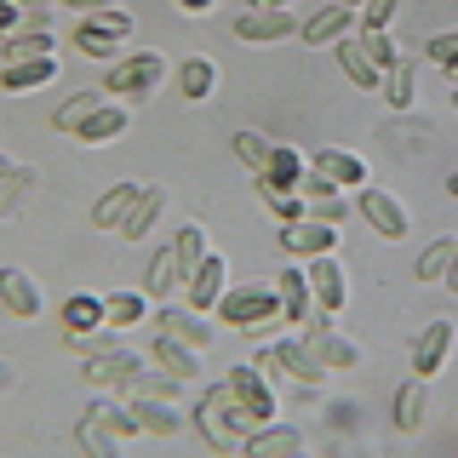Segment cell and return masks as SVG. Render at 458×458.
Returning <instances> with one entry per match:
<instances>
[{
  "label": "cell",
  "mask_w": 458,
  "mask_h": 458,
  "mask_svg": "<svg viewBox=\"0 0 458 458\" xmlns=\"http://www.w3.org/2000/svg\"><path fill=\"white\" fill-rule=\"evenodd\" d=\"M190 424H195V436L207 441L212 453H241V447H247V436L258 429L247 412H241V401H235L229 384H218V390L200 395V407L190 412Z\"/></svg>",
  "instance_id": "cell-1"
},
{
  "label": "cell",
  "mask_w": 458,
  "mask_h": 458,
  "mask_svg": "<svg viewBox=\"0 0 458 458\" xmlns=\"http://www.w3.org/2000/svg\"><path fill=\"white\" fill-rule=\"evenodd\" d=\"M212 315H218V321H229L235 333H269V327H286V321H281L276 286H229Z\"/></svg>",
  "instance_id": "cell-2"
},
{
  "label": "cell",
  "mask_w": 458,
  "mask_h": 458,
  "mask_svg": "<svg viewBox=\"0 0 458 458\" xmlns=\"http://www.w3.org/2000/svg\"><path fill=\"white\" fill-rule=\"evenodd\" d=\"M298 344H304V350H310V355H315V361H321L327 372H355V367L367 361V355H361V344H355V338H344L338 327H333V315H327V310H315L310 321H304V338H298Z\"/></svg>",
  "instance_id": "cell-3"
},
{
  "label": "cell",
  "mask_w": 458,
  "mask_h": 458,
  "mask_svg": "<svg viewBox=\"0 0 458 458\" xmlns=\"http://www.w3.org/2000/svg\"><path fill=\"white\" fill-rule=\"evenodd\" d=\"M161 86H166V57H155V52H132V57H121V64L109 69L104 92L126 98V104H149Z\"/></svg>",
  "instance_id": "cell-4"
},
{
  "label": "cell",
  "mask_w": 458,
  "mask_h": 458,
  "mask_svg": "<svg viewBox=\"0 0 458 458\" xmlns=\"http://www.w3.org/2000/svg\"><path fill=\"white\" fill-rule=\"evenodd\" d=\"M138 35V23L126 18L121 6H104V12H81V29H75V47L86 57H114L126 40Z\"/></svg>",
  "instance_id": "cell-5"
},
{
  "label": "cell",
  "mask_w": 458,
  "mask_h": 458,
  "mask_svg": "<svg viewBox=\"0 0 458 458\" xmlns=\"http://www.w3.org/2000/svg\"><path fill=\"white\" fill-rule=\"evenodd\" d=\"M258 367H264L269 378H293V384H304V390H321V384H327V367L315 361L304 344H293V338H276L269 350H258Z\"/></svg>",
  "instance_id": "cell-6"
},
{
  "label": "cell",
  "mask_w": 458,
  "mask_h": 458,
  "mask_svg": "<svg viewBox=\"0 0 458 458\" xmlns=\"http://www.w3.org/2000/svg\"><path fill=\"white\" fill-rule=\"evenodd\" d=\"M229 390H235L241 412H247L252 424H276L281 395H276V378H269V372L258 367V361H247V367H229Z\"/></svg>",
  "instance_id": "cell-7"
},
{
  "label": "cell",
  "mask_w": 458,
  "mask_h": 458,
  "mask_svg": "<svg viewBox=\"0 0 458 458\" xmlns=\"http://www.w3.org/2000/svg\"><path fill=\"white\" fill-rule=\"evenodd\" d=\"M0 304H6L12 321H40L47 315V293H40V281L23 264H0Z\"/></svg>",
  "instance_id": "cell-8"
},
{
  "label": "cell",
  "mask_w": 458,
  "mask_h": 458,
  "mask_svg": "<svg viewBox=\"0 0 458 458\" xmlns=\"http://www.w3.org/2000/svg\"><path fill=\"white\" fill-rule=\"evenodd\" d=\"M224 293H229V258L207 252V258H200V264L190 269V281H183V304L200 310V315H212Z\"/></svg>",
  "instance_id": "cell-9"
},
{
  "label": "cell",
  "mask_w": 458,
  "mask_h": 458,
  "mask_svg": "<svg viewBox=\"0 0 458 458\" xmlns=\"http://www.w3.org/2000/svg\"><path fill=\"white\" fill-rule=\"evenodd\" d=\"M298 23L304 18H293L286 6H252V12L235 18V40H247V47H276V40L298 35Z\"/></svg>",
  "instance_id": "cell-10"
},
{
  "label": "cell",
  "mask_w": 458,
  "mask_h": 458,
  "mask_svg": "<svg viewBox=\"0 0 458 458\" xmlns=\"http://www.w3.org/2000/svg\"><path fill=\"white\" fill-rule=\"evenodd\" d=\"M355 29H361V12L344 6V0H327L315 18L298 23V40H304V47H338V40L355 35Z\"/></svg>",
  "instance_id": "cell-11"
},
{
  "label": "cell",
  "mask_w": 458,
  "mask_h": 458,
  "mask_svg": "<svg viewBox=\"0 0 458 458\" xmlns=\"http://www.w3.org/2000/svg\"><path fill=\"white\" fill-rule=\"evenodd\" d=\"M304 276H310L315 310L338 315L344 304H350V281H344V264H338V252H321V258H310V264H304Z\"/></svg>",
  "instance_id": "cell-12"
},
{
  "label": "cell",
  "mask_w": 458,
  "mask_h": 458,
  "mask_svg": "<svg viewBox=\"0 0 458 458\" xmlns=\"http://www.w3.org/2000/svg\"><path fill=\"white\" fill-rule=\"evenodd\" d=\"M281 252H286V258L338 252V224H321V218H293V224H281Z\"/></svg>",
  "instance_id": "cell-13"
},
{
  "label": "cell",
  "mask_w": 458,
  "mask_h": 458,
  "mask_svg": "<svg viewBox=\"0 0 458 458\" xmlns=\"http://www.w3.org/2000/svg\"><path fill=\"white\" fill-rule=\"evenodd\" d=\"M355 207H361V218L378 229L384 241H407V235H412V218H407V207H401L395 195H384V190H372V183H367Z\"/></svg>",
  "instance_id": "cell-14"
},
{
  "label": "cell",
  "mask_w": 458,
  "mask_h": 458,
  "mask_svg": "<svg viewBox=\"0 0 458 458\" xmlns=\"http://www.w3.org/2000/svg\"><path fill=\"white\" fill-rule=\"evenodd\" d=\"M453 338H458V333H453V321H429L424 333L412 338V372H419L424 384L436 378L441 367H447V355H453Z\"/></svg>",
  "instance_id": "cell-15"
},
{
  "label": "cell",
  "mask_w": 458,
  "mask_h": 458,
  "mask_svg": "<svg viewBox=\"0 0 458 458\" xmlns=\"http://www.w3.org/2000/svg\"><path fill=\"white\" fill-rule=\"evenodd\" d=\"M310 172H321L327 183H338V190H367L372 183V172L361 155H350V149H315L310 155Z\"/></svg>",
  "instance_id": "cell-16"
},
{
  "label": "cell",
  "mask_w": 458,
  "mask_h": 458,
  "mask_svg": "<svg viewBox=\"0 0 458 458\" xmlns=\"http://www.w3.org/2000/svg\"><path fill=\"white\" fill-rule=\"evenodd\" d=\"M114 390H121L126 401H178L183 384H178V378H166V372H161V367H149V361H132V367H126V378L114 384Z\"/></svg>",
  "instance_id": "cell-17"
},
{
  "label": "cell",
  "mask_w": 458,
  "mask_h": 458,
  "mask_svg": "<svg viewBox=\"0 0 458 458\" xmlns=\"http://www.w3.org/2000/svg\"><path fill=\"white\" fill-rule=\"evenodd\" d=\"M149 361L161 367L166 378H178V384H195V378H200V350H195V344L166 338V333H155V344H149Z\"/></svg>",
  "instance_id": "cell-18"
},
{
  "label": "cell",
  "mask_w": 458,
  "mask_h": 458,
  "mask_svg": "<svg viewBox=\"0 0 458 458\" xmlns=\"http://www.w3.org/2000/svg\"><path fill=\"white\" fill-rule=\"evenodd\" d=\"M304 447H310V441H304L298 424H258L241 453H252V458H298Z\"/></svg>",
  "instance_id": "cell-19"
},
{
  "label": "cell",
  "mask_w": 458,
  "mask_h": 458,
  "mask_svg": "<svg viewBox=\"0 0 458 458\" xmlns=\"http://www.w3.org/2000/svg\"><path fill=\"white\" fill-rule=\"evenodd\" d=\"M57 81V52L52 57H23V64H0V92L23 98V92H40V86Z\"/></svg>",
  "instance_id": "cell-20"
},
{
  "label": "cell",
  "mask_w": 458,
  "mask_h": 458,
  "mask_svg": "<svg viewBox=\"0 0 458 458\" xmlns=\"http://www.w3.org/2000/svg\"><path fill=\"white\" fill-rule=\"evenodd\" d=\"M126 121H132V109H126V104H109V98H104V104H98V109L81 121L75 143H86V149H104V143H114V138L126 132Z\"/></svg>",
  "instance_id": "cell-21"
},
{
  "label": "cell",
  "mask_w": 458,
  "mask_h": 458,
  "mask_svg": "<svg viewBox=\"0 0 458 458\" xmlns=\"http://www.w3.org/2000/svg\"><path fill=\"white\" fill-rule=\"evenodd\" d=\"M276 298H281V321H310L315 315V293H310V276L298 264L276 269Z\"/></svg>",
  "instance_id": "cell-22"
},
{
  "label": "cell",
  "mask_w": 458,
  "mask_h": 458,
  "mask_svg": "<svg viewBox=\"0 0 458 458\" xmlns=\"http://www.w3.org/2000/svg\"><path fill=\"white\" fill-rule=\"evenodd\" d=\"M155 321H161V333H166V338H178V344H195V350H207V344L218 338V327H212L200 310H190V304H183V310H161Z\"/></svg>",
  "instance_id": "cell-23"
},
{
  "label": "cell",
  "mask_w": 458,
  "mask_h": 458,
  "mask_svg": "<svg viewBox=\"0 0 458 458\" xmlns=\"http://www.w3.org/2000/svg\"><path fill=\"white\" fill-rule=\"evenodd\" d=\"M161 212H166V190H161V183H143V195L132 200V212L121 218V229H114V235H126V241H143L155 224H161Z\"/></svg>",
  "instance_id": "cell-24"
},
{
  "label": "cell",
  "mask_w": 458,
  "mask_h": 458,
  "mask_svg": "<svg viewBox=\"0 0 458 458\" xmlns=\"http://www.w3.org/2000/svg\"><path fill=\"white\" fill-rule=\"evenodd\" d=\"M378 92L390 98V109H395V114H412V104H419V64H412V57H395V64L384 69Z\"/></svg>",
  "instance_id": "cell-25"
},
{
  "label": "cell",
  "mask_w": 458,
  "mask_h": 458,
  "mask_svg": "<svg viewBox=\"0 0 458 458\" xmlns=\"http://www.w3.org/2000/svg\"><path fill=\"white\" fill-rule=\"evenodd\" d=\"M143 195V183L138 178H121V183H109L104 195H98V207H92V229H121V218L132 212V200Z\"/></svg>",
  "instance_id": "cell-26"
},
{
  "label": "cell",
  "mask_w": 458,
  "mask_h": 458,
  "mask_svg": "<svg viewBox=\"0 0 458 458\" xmlns=\"http://www.w3.org/2000/svg\"><path fill=\"white\" fill-rule=\"evenodd\" d=\"M104 321L114 327V333H126V327H138V321H155V315H149V293H143V286L109 293L104 298Z\"/></svg>",
  "instance_id": "cell-27"
},
{
  "label": "cell",
  "mask_w": 458,
  "mask_h": 458,
  "mask_svg": "<svg viewBox=\"0 0 458 458\" xmlns=\"http://www.w3.org/2000/svg\"><path fill=\"white\" fill-rule=\"evenodd\" d=\"M424 412H429V390H424L419 372H412V378L395 390V429H401V436H419V429H424Z\"/></svg>",
  "instance_id": "cell-28"
},
{
  "label": "cell",
  "mask_w": 458,
  "mask_h": 458,
  "mask_svg": "<svg viewBox=\"0 0 458 458\" xmlns=\"http://www.w3.org/2000/svg\"><path fill=\"white\" fill-rule=\"evenodd\" d=\"M138 419H143V436H161V441H178L183 429H190V419L178 412V401H132Z\"/></svg>",
  "instance_id": "cell-29"
},
{
  "label": "cell",
  "mask_w": 458,
  "mask_h": 458,
  "mask_svg": "<svg viewBox=\"0 0 458 458\" xmlns=\"http://www.w3.org/2000/svg\"><path fill=\"white\" fill-rule=\"evenodd\" d=\"M384 143H390L395 155H424L429 149V121H419V114H395V121H384V132H378Z\"/></svg>",
  "instance_id": "cell-30"
},
{
  "label": "cell",
  "mask_w": 458,
  "mask_h": 458,
  "mask_svg": "<svg viewBox=\"0 0 458 458\" xmlns=\"http://www.w3.org/2000/svg\"><path fill=\"white\" fill-rule=\"evenodd\" d=\"M40 172L35 166H18V161H0V218H12V212L23 207L29 195H35Z\"/></svg>",
  "instance_id": "cell-31"
},
{
  "label": "cell",
  "mask_w": 458,
  "mask_h": 458,
  "mask_svg": "<svg viewBox=\"0 0 458 458\" xmlns=\"http://www.w3.org/2000/svg\"><path fill=\"white\" fill-rule=\"evenodd\" d=\"M333 52H338V69H344V75H350L355 86H361V92H378L384 69H378V64H372V57L361 52V40H355V35H344V40H338Z\"/></svg>",
  "instance_id": "cell-32"
},
{
  "label": "cell",
  "mask_w": 458,
  "mask_h": 458,
  "mask_svg": "<svg viewBox=\"0 0 458 458\" xmlns=\"http://www.w3.org/2000/svg\"><path fill=\"white\" fill-rule=\"evenodd\" d=\"M138 355H126V350H98V355H86V367H81V378H86V390H104V384H121L126 378V367H132Z\"/></svg>",
  "instance_id": "cell-33"
},
{
  "label": "cell",
  "mask_w": 458,
  "mask_h": 458,
  "mask_svg": "<svg viewBox=\"0 0 458 458\" xmlns=\"http://www.w3.org/2000/svg\"><path fill=\"white\" fill-rule=\"evenodd\" d=\"M52 29H18L0 40V64H23V57H52Z\"/></svg>",
  "instance_id": "cell-34"
},
{
  "label": "cell",
  "mask_w": 458,
  "mask_h": 458,
  "mask_svg": "<svg viewBox=\"0 0 458 458\" xmlns=\"http://www.w3.org/2000/svg\"><path fill=\"white\" fill-rule=\"evenodd\" d=\"M212 86H218V69H212V57H183V69H178V92L190 98V104H207Z\"/></svg>",
  "instance_id": "cell-35"
},
{
  "label": "cell",
  "mask_w": 458,
  "mask_h": 458,
  "mask_svg": "<svg viewBox=\"0 0 458 458\" xmlns=\"http://www.w3.org/2000/svg\"><path fill=\"white\" fill-rule=\"evenodd\" d=\"M98 327H109L104 321V298H92V293L64 298V333H98Z\"/></svg>",
  "instance_id": "cell-36"
},
{
  "label": "cell",
  "mask_w": 458,
  "mask_h": 458,
  "mask_svg": "<svg viewBox=\"0 0 458 458\" xmlns=\"http://www.w3.org/2000/svg\"><path fill=\"white\" fill-rule=\"evenodd\" d=\"M183 286V276H178V258H172V247H161L149 258V269H143V293L149 298H172Z\"/></svg>",
  "instance_id": "cell-37"
},
{
  "label": "cell",
  "mask_w": 458,
  "mask_h": 458,
  "mask_svg": "<svg viewBox=\"0 0 458 458\" xmlns=\"http://www.w3.org/2000/svg\"><path fill=\"white\" fill-rule=\"evenodd\" d=\"M86 412H92L98 424H109V429H114V436H121V441L143 436V419H138V407H121V401H104V395H98V401H92V407H86Z\"/></svg>",
  "instance_id": "cell-38"
},
{
  "label": "cell",
  "mask_w": 458,
  "mask_h": 458,
  "mask_svg": "<svg viewBox=\"0 0 458 458\" xmlns=\"http://www.w3.org/2000/svg\"><path fill=\"white\" fill-rule=\"evenodd\" d=\"M98 104H104V86H98V92H92V86H86V92H75V98H69V104H57L52 126H57V132H64V138H75V132H81V121H86V114H92Z\"/></svg>",
  "instance_id": "cell-39"
},
{
  "label": "cell",
  "mask_w": 458,
  "mask_h": 458,
  "mask_svg": "<svg viewBox=\"0 0 458 458\" xmlns=\"http://www.w3.org/2000/svg\"><path fill=\"white\" fill-rule=\"evenodd\" d=\"M258 200H264V207L276 212L281 224H293V218H310V200L298 195V190H276L269 178H258Z\"/></svg>",
  "instance_id": "cell-40"
},
{
  "label": "cell",
  "mask_w": 458,
  "mask_h": 458,
  "mask_svg": "<svg viewBox=\"0 0 458 458\" xmlns=\"http://www.w3.org/2000/svg\"><path fill=\"white\" fill-rule=\"evenodd\" d=\"M229 149H235V161H241V166H247L252 178H258V172L269 166V149H276V138H264V132H252V126H247V132H235V138H229Z\"/></svg>",
  "instance_id": "cell-41"
},
{
  "label": "cell",
  "mask_w": 458,
  "mask_h": 458,
  "mask_svg": "<svg viewBox=\"0 0 458 458\" xmlns=\"http://www.w3.org/2000/svg\"><path fill=\"white\" fill-rule=\"evenodd\" d=\"M75 441H81V453H92V458H114V453H121V436H114L109 424H98L92 412L75 424Z\"/></svg>",
  "instance_id": "cell-42"
},
{
  "label": "cell",
  "mask_w": 458,
  "mask_h": 458,
  "mask_svg": "<svg viewBox=\"0 0 458 458\" xmlns=\"http://www.w3.org/2000/svg\"><path fill=\"white\" fill-rule=\"evenodd\" d=\"M172 258H178V276L190 281V269L200 264V258H207V229H200V224H183V229H178V241H172Z\"/></svg>",
  "instance_id": "cell-43"
},
{
  "label": "cell",
  "mask_w": 458,
  "mask_h": 458,
  "mask_svg": "<svg viewBox=\"0 0 458 458\" xmlns=\"http://www.w3.org/2000/svg\"><path fill=\"white\" fill-rule=\"evenodd\" d=\"M355 40H361V52H367L378 69H390L395 57H407V52L395 47V35H390V29H355Z\"/></svg>",
  "instance_id": "cell-44"
},
{
  "label": "cell",
  "mask_w": 458,
  "mask_h": 458,
  "mask_svg": "<svg viewBox=\"0 0 458 458\" xmlns=\"http://www.w3.org/2000/svg\"><path fill=\"white\" fill-rule=\"evenodd\" d=\"M453 247H458V241H429V247H424V258H419V281H447Z\"/></svg>",
  "instance_id": "cell-45"
},
{
  "label": "cell",
  "mask_w": 458,
  "mask_h": 458,
  "mask_svg": "<svg viewBox=\"0 0 458 458\" xmlns=\"http://www.w3.org/2000/svg\"><path fill=\"white\" fill-rule=\"evenodd\" d=\"M429 57H436V64L458 81V35H436V40H429Z\"/></svg>",
  "instance_id": "cell-46"
},
{
  "label": "cell",
  "mask_w": 458,
  "mask_h": 458,
  "mask_svg": "<svg viewBox=\"0 0 458 458\" xmlns=\"http://www.w3.org/2000/svg\"><path fill=\"white\" fill-rule=\"evenodd\" d=\"M395 6H401V0H367V6H361V29H390Z\"/></svg>",
  "instance_id": "cell-47"
},
{
  "label": "cell",
  "mask_w": 458,
  "mask_h": 458,
  "mask_svg": "<svg viewBox=\"0 0 458 458\" xmlns=\"http://www.w3.org/2000/svg\"><path fill=\"white\" fill-rule=\"evenodd\" d=\"M18 29H23V6H18V0H0V40L18 35Z\"/></svg>",
  "instance_id": "cell-48"
},
{
  "label": "cell",
  "mask_w": 458,
  "mask_h": 458,
  "mask_svg": "<svg viewBox=\"0 0 458 458\" xmlns=\"http://www.w3.org/2000/svg\"><path fill=\"white\" fill-rule=\"evenodd\" d=\"M355 412H361L355 401H333V429H355V424H361Z\"/></svg>",
  "instance_id": "cell-49"
},
{
  "label": "cell",
  "mask_w": 458,
  "mask_h": 458,
  "mask_svg": "<svg viewBox=\"0 0 458 458\" xmlns=\"http://www.w3.org/2000/svg\"><path fill=\"white\" fill-rule=\"evenodd\" d=\"M57 6H69V12H104V6H114V0H57Z\"/></svg>",
  "instance_id": "cell-50"
},
{
  "label": "cell",
  "mask_w": 458,
  "mask_h": 458,
  "mask_svg": "<svg viewBox=\"0 0 458 458\" xmlns=\"http://www.w3.org/2000/svg\"><path fill=\"white\" fill-rule=\"evenodd\" d=\"M212 6H218V0H178V12H190V18H207Z\"/></svg>",
  "instance_id": "cell-51"
},
{
  "label": "cell",
  "mask_w": 458,
  "mask_h": 458,
  "mask_svg": "<svg viewBox=\"0 0 458 458\" xmlns=\"http://www.w3.org/2000/svg\"><path fill=\"white\" fill-rule=\"evenodd\" d=\"M12 378H18V372H12V361H0V390H12Z\"/></svg>",
  "instance_id": "cell-52"
},
{
  "label": "cell",
  "mask_w": 458,
  "mask_h": 458,
  "mask_svg": "<svg viewBox=\"0 0 458 458\" xmlns=\"http://www.w3.org/2000/svg\"><path fill=\"white\" fill-rule=\"evenodd\" d=\"M23 12H47V6H57V0H18Z\"/></svg>",
  "instance_id": "cell-53"
},
{
  "label": "cell",
  "mask_w": 458,
  "mask_h": 458,
  "mask_svg": "<svg viewBox=\"0 0 458 458\" xmlns=\"http://www.w3.org/2000/svg\"><path fill=\"white\" fill-rule=\"evenodd\" d=\"M447 286L458 293V247H453V264H447Z\"/></svg>",
  "instance_id": "cell-54"
},
{
  "label": "cell",
  "mask_w": 458,
  "mask_h": 458,
  "mask_svg": "<svg viewBox=\"0 0 458 458\" xmlns=\"http://www.w3.org/2000/svg\"><path fill=\"white\" fill-rule=\"evenodd\" d=\"M447 195H453V200H458V172H453V178H447Z\"/></svg>",
  "instance_id": "cell-55"
},
{
  "label": "cell",
  "mask_w": 458,
  "mask_h": 458,
  "mask_svg": "<svg viewBox=\"0 0 458 458\" xmlns=\"http://www.w3.org/2000/svg\"><path fill=\"white\" fill-rule=\"evenodd\" d=\"M252 6H286V0H252Z\"/></svg>",
  "instance_id": "cell-56"
},
{
  "label": "cell",
  "mask_w": 458,
  "mask_h": 458,
  "mask_svg": "<svg viewBox=\"0 0 458 458\" xmlns=\"http://www.w3.org/2000/svg\"><path fill=\"white\" fill-rule=\"evenodd\" d=\"M344 6H355V12H361V6H367V0H344Z\"/></svg>",
  "instance_id": "cell-57"
},
{
  "label": "cell",
  "mask_w": 458,
  "mask_h": 458,
  "mask_svg": "<svg viewBox=\"0 0 458 458\" xmlns=\"http://www.w3.org/2000/svg\"><path fill=\"white\" fill-rule=\"evenodd\" d=\"M453 109H458V81H453Z\"/></svg>",
  "instance_id": "cell-58"
}]
</instances>
